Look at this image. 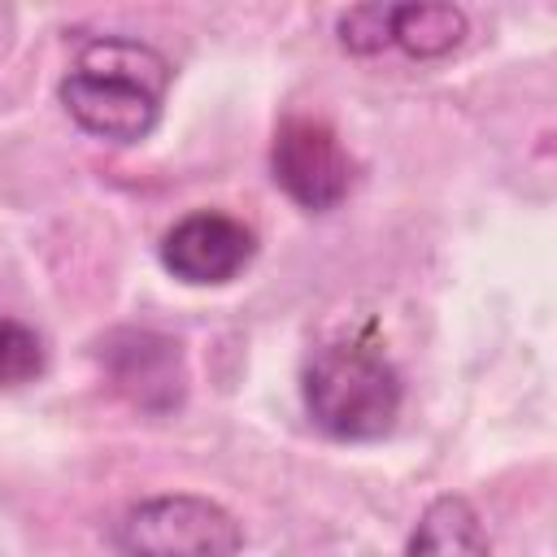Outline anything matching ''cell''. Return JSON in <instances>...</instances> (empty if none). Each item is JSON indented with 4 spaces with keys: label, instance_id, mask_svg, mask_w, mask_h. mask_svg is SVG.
Returning <instances> with one entry per match:
<instances>
[{
    "label": "cell",
    "instance_id": "obj_9",
    "mask_svg": "<svg viewBox=\"0 0 557 557\" xmlns=\"http://www.w3.org/2000/svg\"><path fill=\"white\" fill-rule=\"evenodd\" d=\"M44 339L17 322L0 313V387H26L44 374Z\"/></svg>",
    "mask_w": 557,
    "mask_h": 557
},
{
    "label": "cell",
    "instance_id": "obj_4",
    "mask_svg": "<svg viewBox=\"0 0 557 557\" xmlns=\"http://www.w3.org/2000/svg\"><path fill=\"white\" fill-rule=\"evenodd\" d=\"M274 183L309 213H331L352 187V157L322 117H283L270 144Z\"/></svg>",
    "mask_w": 557,
    "mask_h": 557
},
{
    "label": "cell",
    "instance_id": "obj_7",
    "mask_svg": "<svg viewBox=\"0 0 557 557\" xmlns=\"http://www.w3.org/2000/svg\"><path fill=\"white\" fill-rule=\"evenodd\" d=\"M405 557H492L487 527L466 496H435L405 544Z\"/></svg>",
    "mask_w": 557,
    "mask_h": 557
},
{
    "label": "cell",
    "instance_id": "obj_1",
    "mask_svg": "<svg viewBox=\"0 0 557 557\" xmlns=\"http://www.w3.org/2000/svg\"><path fill=\"white\" fill-rule=\"evenodd\" d=\"M170 74V61L152 44L96 39L74 57L57 96L87 135L109 144H139L161 122Z\"/></svg>",
    "mask_w": 557,
    "mask_h": 557
},
{
    "label": "cell",
    "instance_id": "obj_2",
    "mask_svg": "<svg viewBox=\"0 0 557 557\" xmlns=\"http://www.w3.org/2000/svg\"><path fill=\"white\" fill-rule=\"evenodd\" d=\"M305 413L331 440L366 444L383 440L396 426L405 383L392 357L370 335H339L318 344L300 374Z\"/></svg>",
    "mask_w": 557,
    "mask_h": 557
},
{
    "label": "cell",
    "instance_id": "obj_6",
    "mask_svg": "<svg viewBox=\"0 0 557 557\" xmlns=\"http://www.w3.org/2000/svg\"><path fill=\"white\" fill-rule=\"evenodd\" d=\"M109 383L148 413H170L187 396V366L178 339L157 331H113L96 348Z\"/></svg>",
    "mask_w": 557,
    "mask_h": 557
},
{
    "label": "cell",
    "instance_id": "obj_10",
    "mask_svg": "<svg viewBox=\"0 0 557 557\" xmlns=\"http://www.w3.org/2000/svg\"><path fill=\"white\" fill-rule=\"evenodd\" d=\"M339 48L352 57H374L392 48V4H352L339 17Z\"/></svg>",
    "mask_w": 557,
    "mask_h": 557
},
{
    "label": "cell",
    "instance_id": "obj_3",
    "mask_svg": "<svg viewBox=\"0 0 557 557\" xmlns=\"http://www.w3.org/2000/svg\"><path fill=\"white\" fill-rule=\"evenodd\" d=\"M113 544L126 557H235L244 527L209 496L170 492L131 505L113 527Z\"/></svg>",
    "mask_w": 557,
    "mask_h": 557
},
{
    "label": "cell",
    "instance_id": "obj_8",
    "mask_svg": "<svg viewBox=\"0 0 557 557\" xmlns=\"http://www.w3.org/2000/svg\"><path fill=\"white\" fill-rule=\"evenodd\" d=\"M466 26L457 4H392V44L418 61L453 52L466 39Z\"/></svg>",
    "mask_w": 557,
    "mask_h": 557
},
{
    "label": "cell",
    "instance_id": "obj_5",
    "mask_svg": "<svg viewBox=\"0 0 557 557\" xmlns=\"http://www.w3.org/2000/svg\"><path fill=\"white\" fill-rule=\"evenodd\" d=\"M257 257V235L231 213L196 209L178 218L161 235V265L191 287H218L244 274V265Z\"/></svg>",
    "mask_w": 557,
    "mask_h": 557
}]
</instances>
